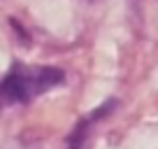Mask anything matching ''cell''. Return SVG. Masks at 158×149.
I'll return each instance as SVG.
<instances>
[{
	"label": "cell",
	"instance_id": "obj_1",
	"mask_svg": "<svg viewBox=\"0 0 158 149\" xmlns=\"http://www.w3.org/2000/svg\"><path fill=\"white\" fill-rule=\"evenodd\" d=\"M65 74L49 65H23L16 63L5 79L0 82V107L12 103H30L44 91L63 84Z\"/></svg>",
	"mask_w": 158,
	"mask_h": 149
}]
</instances>
